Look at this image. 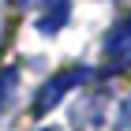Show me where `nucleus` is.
<instances>
[{"label": "nucleus", "mask_w": 131, "mask_h": 131, "mask_svg": "<svg viewBox=\"0 0 131 131\" xmlns=\"http://www.w3.org/2000/svg\"><path fill=\"white\" fill-rule=\"evenodd\" d=\"M86 75H90L86 68H64V71H56V75H52V79L45 82L38 94H34L30 112H34V116H45V112H52V105H60L68 90L82 86V82H86Z\"/></svg>", "instance_id": "nucleus-1"}, {"label": "nucleus", "mask_w": 131, "mask_h": 131, "mask_svg": "<svg viewBox=\"0 0 131 131\" xmlns=\"http://www.w3.org/2000/svg\"><path fill=\"white\" fill-rule=\"evenodd\" d=\"M124 68H131V11L120 15L112 30L105 34V71L116 75Z\"/></svg>", "instance_id": "nucleus-2"}, {"label": "nucleus", "mask_w": 131, "mask_h": 131, "mask_svg": "<svg viewBox=\"0 0 131 131\" xmlns=\"http://www.w3.org/2000/svg\"><path fill=\"white\" fill-rule=\"evenodd\" d=\"M68 19H71V0H45L41 19H38V30L41 34H56V30H64Z\"/></svg>", "instance_id": "nucleus-3"}, {"label": "nucleus", "mask_w": 131, "mask_h": 131, "mask_svg": "<svg viewBox=\"0 0 131 131\" xmlns=\"http://www.w3.org/2000/svg\"><path fill=\"white\" fill-rule=\"evenodd\" d=\"M15 82H19V71L15 68H0V116H4V109L15 97Z\"/></svg>", "instance_id": "nucleus-4"}, {"label": "nucleus", "mask_w": 131, "mask_h": 131, "mask_svg": "<svg viewBox=\"0 0 131 131\" xmlns=\"http://www.w3.org/2000/svg\"><path fill=\"white\" fill-rule=\"evenodd\" d=\"M116 131H131V94H127V101L120 105V120H116Z\"/></svg>", "instance_id": "nucleus-5"}, {"label": "nucleus", "mask_w": 131, "mask_h": 131, "mask_svg": "<svg viewBox=\"0 0 131 131\" xmlns=\"http://www.w3.org/2000/svg\"><path fill=\"white\" fill-rule=\"evenodd\" d=\"M38 131H60V127H38Z\"/></svg>", "instance_id": "nucleus-6"}, {"label": "nucleus", "mask_w": 131, "mask_h": 131, "mask_svg": "<svg viewBox=\"0 0 131 131\" xmlns=\"http://www.w3.org/2000/svg\"><path fill=\"white\" fill-rule=\"evenodd\" d=\"M11 4H26V0H11Z\"/></svg>", "instance_id": "nucleus-7"}]
</instances>
